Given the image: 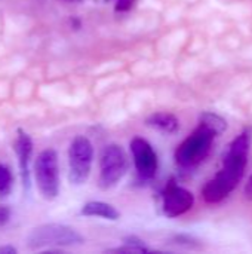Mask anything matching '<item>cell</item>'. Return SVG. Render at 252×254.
Returning a JSON list of instances; mask_svg holds the SVG:
<instances>
[{
	"instance_id": "obj_1",
	"label": "cell",
	"mask_w": 252,
	"mask_h": 254,
	"mask_svg": "<svg viewBox=\"0 0 252 254\" xmlns=\"http://www.w3.org/2000/svg\"><path fill=\"white\" fill-rule=\"evenodd\" d=\"M250 146L251 137L248 132L241 134L235 141L230 143L224 158L223 170H220L217 176L212 180H209L202 190L203 199L208 204L221 202L239 186L245 174Z\"/></svg>"
},
{
	"instance_id": "obj_2",
	"label": "cell",
	"mask_w": 252,
	"mask_h": 254,
	"mask_svg": "<svg viewBox=\"0 0 252 254\" xmlns=\"http://www.w3.org/2000/svg\"><path fill=\"white\" fill-rule=\"evenodd\" d=\"M27 247L30 250H42L52 247H74L85 243L83 237L73 228L61 223L39 225L27 235Z\"/></svg>"
},
{
	"instance_id": "obj_3",
	"label": "cell",
	"mask_w": 252,
	"mask_h": 254,
	"mask_svg": "<svg viewBox=\"0 0 252 254\" xmlns=\"http://www.w3.org/2000/svg\"><path fill=\"white\" fill-rule=\"evenodd\" d=\"M215 137V132H212L205 125L199 124V127L178 146L175 152V159L178 165L184 168L199 165L211 152Z\"/></svg>"
},
{
	"instance_id": "obj_4",
	"label": "cell",
	"mask_w": 252,
	"mask_h": 254,
	"mask_svg": "<svg viewBox=\"0 0 252 254\" xmlns=\"http://www.w3.org/2000/svg\"><path fill=\"white\" fill-rule=\"evenodd\" d=\"M34 177L43 199H56L59 195V165L58 153L53 149H45L37 155L34 164Z\"/></svg>"
},
{
	"instance_id": "obj_5",
	"label": "cell",
	"mask_w": 252,
	"mask_h": 254,
	"mask_svg": "<svg viewBox=\"0 0 252 254\" xmlns=\"http://www.w3.org/2000/svg\"><path fill=\"white\" fill-rule=\"evenodd\" d=\"M128 171V158L125 150L117 144L104 147L100 158V179L98 186L102 190L113 189Z\"/></svg>"
},
{
	"instance_id": "obj_6",
	"label": "cell",
	"mask_w": 252,
	"mask_h": 254,
	"mask_svg": "<svg viewBox=\"0 0 252 254\" xmlns=\"http://www.w3.org/2000/svg\"><path fill=\"white\" fill-rule=\"evenodd\" d=\"M94 161V146L85 135H77L68 149V167L70 182L73 185H83L88 182Z\"/></svg>"
},
{
	"instance_id": "obj_7",
	"label": "cell",
	"mask_w": 252,
	"mask_h": 254,
	"mask_svg": "<svg viewBox=\"0 0 252 254\" xmlns=\"http://www.w3.org/2000/svg\"><path fill=\"white\" fill-rule=\"evenodd\" d=\"M131 152L138 174L143 179H153L157 171V155L151 144L141 137H135L131 141Z\"/></svg>"
},
{
	"instance_id": "obj_8",
	"label": "cell",
	"mask_w": 252,
	"mask_h": 254,
	"mask_svg": "<svg viewBox=\"0 0 252 254\" xmlns=\"http://www.w3.org/2000/svg\"><path fill=\"white\" fill-rule=\"evenodd\" d=\"M195 204L193 193L171 183L163 193V214L169 219L186 214Z\"/></svg>"
},
{
	"instance_id": "obj_9",
	"label": "cell",
	"mask_w": 252,
	"mask_h": 254,
	"mask_svg": "<svg viewBox=\"0 0 252 254\" xmlns=\"http://www.w3.org/2000/svg\"><path fill=\"white\" fill-rule=\"evenodd\" d=\"M16 155H18V162H19V170H21V177H22V183L24 188L28 189V183H30V158H31V152H33V141L30 138L28 134H25L24 131H18V138H16Z\"/></svg>"
},
{
	"instance_id": "obj_10",
	"label": "cell",
	"mask_w": 252,
	"mask_h": 254,
	"mask_svg": "<svg viewBox=\"0 0 252 254\" xmlns=\"http://www.w3.org/2000/svg\"><path fill=\"white\" fill-rule=\"evenodd\" d=\"M82 216H88V217H101L105 220H119L120 213L110 204L102 202V201H91L86 202L82 207Z\"/></svg>"
},
{
	"instance_id": "obj_11",
	"label": "cell",
	"mask_w": 252,
	"mask_h": 254,
	"mask_svg": "<svg viewBox=\"0 0 252 254\" xmlns=\"http://www.w3.org/2000/svg\"><path fill=\"white\" fill-rule=\"evenodd\" d=\"M147 125L151 127V128H156L165 134H174L178 131L180 128V124H178V119L171 115V113H165V112H160V113H154L151 115L149 119H147Z\"/></svg>"
},
{
	"instance_id": "obj_12",
	"label": "cell",
	"mask_w": 252,
	"mask_h": 254,
	"mask_svg": "<svg viewBox=\"0 0 252 254\" xmlns=\"http://www.w3.org/2000/svg\"><path fill=\"white\" fill-rule=\"evenodd\" d=\"M199 124H201V125H205L206 128H209V129H211L212 132H215L217 135L221 134V132H224V131L227 129V122H226L221 116H218V115H215V113H209V112H206V113H203V115L201 116Z\"/></svg>"
},
{
	"instance_id": "obj_13",
	"label": "cell",
	"mask_w": 252,
	"mask_h": 254,
	"mask_svg": "<svg viewBox=\"0 0 252 254\" xmlns=\"http://www.w3.org/2000/svg\"><path fill=\"white\" fill-rule=\"evenodd\" d=\"M12 186V174L7 167L0 164V195H4L10 190Z\"/></svg>"
},
{
	"instance_id": "obj_14",
	"label": "cell",
	"mask_w": 252,
	"mask_h": 254,
	"mask_svg": "<svg viewBox=\"0 0 252 254\" xmlns=\"http://www.w3.org/2000/svg\"><path fill=\"white\" fill-rule=\"evenodd\" d=\"M110 252H114V253H149L150 250L147 247H137V246H129V244H125V247H119V249H113Z\"/></svg>"
},
{
	"instance_id": "obj_15",
	"label": "cell",
	"mask_w": 252,
	"mask_h": 254,
	"mask_svg": "<svg viewBox=\"0 0 252 254\" xmlns=\"http://www.w3.org/2000/svg\"><path fill=\"white\" fill-rule=\"evenodd\" d=\"M123 243H125V244H129V246H137V247H146V246L143 244V241H141L140 238L134 237V235H129V237H126V238L123 240Z\"/></svg>"
},
{
	"instance_id": "obj_16",
	"label": "cell",
	"mask_w": 252,
	"mask_h": 254,
	"mask_svg": "<svg viewBox=\"0 0 252 254\" xmlns=\"http://www.w3.org/2000/svg\"><path fill=\"white\" fill-rule=\"evenodd\" d=\"M0 254H16V249L12 246H1L0 247Z\"/></svg>"
},
{
	"instance_id": "obj_17",
	"label": "cell",
	"mask_w": 252,
	"mask_h": 254,
	"mask_svg": "<svg viewBox=\"0 0 252 254\" xmlns=\"http://www.w3.org/2000/svg\"><path fill=\"white\" fill-rule=\"evenodd\" d=\"M245 193H247V196L252 199V174L251 177H250V180H248V185H247V188H245Z\"/></svg>"
},
{
	"instance_id": "obj_18",
	"label": "cell",
	"mask_w": 252,
	"mask_h": 254,
	"mask_svg": "<svg viewBox=\"0 0 252 254\" xmlns=\"http://www.w3.org/2000/svg\"><path fill=\"white\" fill-rule=\"evenodd\" d=\"M7 217H9V213H7V210L1 208V210H0V223H4V222L7 220Z\"/></svg>"
}]
</instances>
